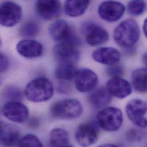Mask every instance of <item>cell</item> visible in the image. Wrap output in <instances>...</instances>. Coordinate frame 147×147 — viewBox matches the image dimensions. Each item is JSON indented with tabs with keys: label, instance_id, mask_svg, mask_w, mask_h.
<instances>
[{
	"label": "cell",
	"instance_id": "1",
	"mask_svg": "<svg viewBox=\"0 0 147 147\" xmlns=\"http://www.w3.org/2000/svg\"><path fill=\"white\" fill-rule=\"evenodd\" d=\"M24 96L30 101L36 103L49 100L54 94V86L46 77H38L31 80L26 86Z\"/></svg>",
	"mask_w": 147,
	"mask_h": 147
},
{
	"label": "cell",
	"instance_id": "2",
	"mask_svg": "<svg viewBox=\"0 0 147 147\" xmlns=\"http://www.w3.org/2000/svg\"><path fill=\"white\" fill-rule=\"evenodd\" d=\"M140 31L138 22L128 19L120 22L113 32V38L117 45L127 48L135 46L139 41Z\"/></svg>",
	"mask_w": 147,
	"mask_h": 147
},
{
	"label": "cell",
	"instance_id": "3",
	"mask_svg": "<svg viewBox=\"0 0 147 147\" xmlns=\"http://www.w3.org/2000/svg\"><path fill=\"white\" fill-rule=\"evenodd\" d=\"M81 102L74 98L58 101L52 105L50 112L52 117L62 120H72L79 117L82 113Z\"/></svg>",
	"mask_w": 147,
	"mask_h": 147
},
{
	"label": "cell",
	"instance_id": "4",
	"mask_svg": "<svg viewBox=\"0 0 147 147\" xmlns=\"http://www.w3.org/2000/svg\"><path fill=\"white\" fill-rule=\"evenodd\" d=\"M49 33L52 38L57 42H65L78 47L81 40L76 34L73 28L68 22L59 20L49 27Z\"/></svg>",
	"mask_w": 147,
	"mask_h": 147
},
{
	"label": "cell",
	"instance_id": "5",
	"mask_svg": "<svg viewBox=\"0 0 147 147\" xmlns=\"http://www.w3.org/2000/svg\"><path fill=\"white\" fill-rule=\"evenodd\" d=\"M98 126L107 132L119 130L123 123V115L120 109L109 107L100 109L96 117Z\"/></svg>",
	"mask_w": 147,
	"mask_h": 147
},
{
	"label": "cell",
	"instance_id": "6",
	"mask_svg": "<svg viewBox=\"0 0 147 147\" xmlns=\"http://www.w3.org/2000/svg\"><path fill=\"white\" fill-rule=\"evenodd\" d=\"M125 112L129 120L136 127L146 128L147 119V104L143 100L135 98L129 101L125 107Z\"/></svg>",
	"mask_w": 147,
	"mask_h": 147
},
{
	"label": "cell",
	"instance_id": "7",
	"mask_svg": "<svg viewBox=\"0 0 147 147\" xmlns=\"http://www.w3.org/2000/svg\"><path fill=\"white\" fill-rule=\"evenodd\" d=\"M0 22L2 26L13 27L17 25L22 17V10L17 3L11 1H3L1 5Z\"/></svg>",
	"mask_w": 147,
	"mask_h": 147
},
{
	"label": "cell",
	"instance_id": "8",
	"mask_svg": "<svg viewBox=\"0 0 147 147\" xmlns=\"http://www.w3.org/2000/svg\"><path fill=\"white\" fill-rule=\"evenodd\" d=\"M125 6L120 2L108 0L102 2L98 7V14L104 21L114 22L119 21L124 15Z\"/></svg>",
	"mask_w": 147,
	"mask_h": 147
},
{
	"label": "cell",
	"instance_id": "9",
	"mask_svg": "<svg viewBox=\"0 0 147 147\" xmlns=\"http://www.w3.org/2000/svg\"><path fill=\"white\" fill-rule=\"evenodd\" d=\"M99 136L97 126L92 123L81 124L76 129L74 137L77 144L82 147L92 146L96 143Z\"/></svg>",
	"mask_w": 147,
	"mask_h": 147
},
{
	"label": "cell",
	"instance_id": "10",
	"mask_svg": "<svg viewBox=\"0 0 147 147\" xmlns=\"http://www.w3.org/2000/svg\"><path fill=\"white\" fill-rule=\"evenodd\" d=\"M74 85L80 93H87L93 90L98 82V76L92 70L88 68L78 69L74 77Z\"/></svg>",
	"mask_w": 147,
	"mask_h": 147
},
{
	"label": "cell",
	"instance_id": "11",
	"mask_svg": "<svg viewBox=\"0 0 147 147\" xmlns=\"http://www.w3.org/2000/svg\"><path fill=\"white\" fill-rule=\"evenodd\" d=\"M2 113L9 120L16 123H24L29 117L28 107L20 101H6L2 108Z\"/></svg>",
	"mask_w": 147,
	"mask_h": 147
},
{
	"label": "cell",
	"instance_id": "12",
	"mask_svg": "<svg viewBox=\"0 0 147 147\" xmlns=\"http://www.w3.org/2000/svg\"><path fill=\"white\" fill-rule=\"evenodd\" d=\"M85 40L91 47H97L106 43L109 40L107 31L102 26L93 22H87L82 27Z\"/></svg>",
	"mask_w": 147,
	"mask_h": 147
},
{
	"label": "cell",
	"instance_id": "13",
	"mask_svg": "<svg viewBox=\"0 0 147 147\" xmlns=\"http://www.w3.org/2000/svg\"><path fill=\"white\" fill-rule=\"evenodd\" d=\"M36 11L45 20H51L58 17L61 11L60 0H36Z\"/></svg>",
	"mask_w": 147,
	"mask_h": 147
},
{
	"label": "cell",
	"instance_id": "14",
	"mask_svg": "<svg viewBox=\"0 0 147 147\" xmlns=\"http://www.w3.org/2000/svg\"><path fill=\"white\" fill-rule=\"evenodd\" d=\"M16 49L21 56L30 59L40 57L44 52V47L41 42L28 38L20 41L16 45Z\"/></svg>",
	"mask_w": 147,
	"mask_h": 147
},
{
	"label": "cell",
	"instance_id": "15",
	"mask_svg": "<svg viewBox=\"0 0 147 147\" xmlns=\"http://www.w3.org/2000/svg\"><path fill=\"white\" fill-rule=\"evenodd\" d=\"M106 88L112 96L119 99L126 98L132 92L131 84L121 77H111L107 82Z\"/></svg>",
	"mask_w": 147,
	"mask_h": 147
},
{
	"label": "cell",
	"instance_id": "16",
	"mask_svg": "<svg viewBox=\"0 0 147 147\" xmlns=\"http://www.w3.org/2000/svg\"><path fill=\"white\" fill-rule=\"evenodd\" d=\"M77 46L65 42H57L54 47L53 53L60 62L75 63L80 57V52Z\"/></svg>",
	"mask_w": 147,
	"mask_h": 147
},
{
	"label": "cell",
	"instance_id": "17",
	"mask_svg": "<svg viewBox=\"0 0 147 147\" xmlns=\"http://www.w3.org/2000/svg\"><path fill=\"white\" fill-rule=\"evenodd\" d=\"M92 57L98 63L111 66L117 64L120 61L121 54L115 48L101 47L92 53Z\"/></svg>",
	"mask_w": 147,
	"mask_h": 147
},
{
	"label": "cell",
	"instance_id": "18",
	"mask_svg": "<svg viewBox=\"0 0 147 147\" xmlns=\"http://www.w3.org/2000/svg\"><path fill=\"white\" fill-rule=\"evenodd\" d=\"M0 143L5 147H12L18 145L20 132L18 127L11 124L1 121Z\"/></svg>",
	"mask_w": 147,
	"mask_h": 147
},
{
	"label": "cell",
	"instance_id": "19",
	"mask_svg": "<svg viewBox=\"0 0 147 147\" xmlns=\"http://www.w3.org/2000/svg\"><path fill=\"white\" fill-rule=\"evenodd\" d=\"M112 96L106 87H100L92 90L89 97V101L92 107L101 109L108 105L111 102Z\"/></svg>",
	"mask_w": 147,
	"mask_h": 147
},
{
	"label": "cell",
	"instance_id": "20",
	"mask_svg": "<svg viewBox=\"0 0 147 147\" xmlns=\"http://www.w3.org/2000/svg\"><path fill=\"white\" fill-rule=\"evenodd\" d=\"M90 0H65L64 9L65 14L71 17L82 16L86 11Z\"/></svg>",
	"mask_w": 147,
	"mask_h": 147
},
{
	"label": "cell",
	"instance_id": "21",
	"mask_svg": "<svg viewBox=\"0 0 147 147\" xmlns=\"http://www.w3.org/2000/svg\"><path fill=\"white\" fill-rule=\"evenodd\" d=\"M131 80L134 89L141 93H147V68L135 70L132 74Z\"/></svg>",
	"mask_w": 147,
	"mask_h": 147
},
{
	"label": "cell",
	"instance_id": "22",
	"mask_svg": "<svg viewBox=\"0 0 147 147\" xmlns=\"http://www.w3.org/2000/svg\"><path fill=\"white\" fill-rule=\"evenodd\" d=\"M77 70L74 63L60 62L55 70V76L60 80L69 81L74 78Z\"/></svg>",
	"mask_w": 147,
	"mask_h": 147
},
{
	"label": "cell",
	"instance_id": "23",
	"mask_svg": "<svg viewBox=\"0 0 147 147\" xmlns=\"http://www.w3.org/2000/svg\"><path fill=\"white\" fill-rule=\"evenodd\" d=\"M49 146L51 147H68L69 135L67 131L62 128L53 129L50 135Z\"/></svg>",
	"mask_w": 147,
	"mask_h": 147
},
{
	"label": "cell",
	"instance_id": "24",
	"mask_svg": "<svg viewBox=\"0 0 147 147\" xmlns=\"http://www.w3.org/2000/svg\"><path fill=\"white\" fill-rule=\"evenodd\" d=\"M40 31L38 24L33 20H29L24 23L20 28V35L24 37L29 38L36 36Z\"/></svg>",
	"mask_w": 147,
	"mask_h": 147
},
{
	"label": "cell",
	"instance_id": "25",
	"mask_svg": "<svg viewBox=\"0 0 147 147\" xmlns=\"http://www.w3.org/2000/svg\"><path fill=\"white\" fill-rule=\"evenodd\" d=\"M23 96L22 91L13 86H7L2 91V97L7 101H21Z\"/></svg>",
	"mask_w": 147,
	"mask_h": 147
},
{
	"label": "cell",
	"instance_id": "26",
	"mask_svg": "<svg viewBox=\"0 0 147 147\" xmlns=\"http://www.w3.org/2000/svg\"><path fill=\"white\" fill-rule=\"evenodd\" d=\"M128 12L134 16L142 15L147 10L146 0H131L127 5Z\"/></svg>",
	"mask_w": 147,
	"mask_h": 147
},
{
	"label": "cell",
	"instance_id": "27",
	"mask_svg": "<svg viewBox=\"0 0 147 147\" xmlns=\"http://www.w3.org/2000/svg\"><path fill=\"white\" fill-rule=\"evenodd\" d=\"M18 146L20 147H41L43 146V144L37 136L32 134H28L20 139Z\"/></svg>",
	"mask_w": 147,
	"mask_h": 147
},
{
	"label": "cell",
	"instance_id": "28",
	"mask_svg": "<svg viewBox=\"0 0 147 147\" xmlns=\"http://www.w3.org/2000/svg\"><path fill=\"white\" fill-rule=\"evenodd\" d=\"M124 72V68L119 65H113L109 66L107 69V74L111 77H121Z\"/></svg>",
	"mask_w": 147,
	"mask_h": 147
},
{
	"label": "cell",
	"instance_id": "29",
	"mask_svg": "<svg viewBox=\"0 0 147 147\" xmlns=\"http://www.w3.org/2000/svg\"><path fill=\"white\" fill-rule=\"evenodd\" d=\"M140 138L138 131L134 129H130L126 133V139L129 142L138 141Z\"/></svg>",
	"mask_w": 147,
	"mask_h": 147
},
{
	"label": "cell",
	"instance_id": "30",
	"mask_svg": "<svg viewBox=\"0 0 147 147\" xmlns=\"http://www.w3.org/2000/svg\"><path fill=\"white\" fill-rule=\"evenodd\" d=\"M0 71L1 73L6 72L9 67V61L8 58L3 53L0 55Z\"/></svg>",
	"mask_w": 147,
	"mask_h": 147
},
{
	"label": "cell",
	"instance_id": "31",
	"mask_svg": "<svg viewBox=\"0 0 147 147\" xmlns=\"http://www.w3.org/2000/svg\"><path fill=\"white\" fill-rule=\"evenodd\" d=\"M40 124L39 120L35 117L31 118L28 122V126L32 129H36L38 127Z\"/></svg>",
	"mask_w": 147,
	"mask_h": 147
},
{
	"label": "cell",
	"instance_id": "32",
	"mask_svg": "<svg viewBox=\"0 0 147 147\" xmlns=\"http://www.w3.org/2000/svg\"><path fill=\"white\" fill-rule=\"evenodd\" d=\"M143 32L145 34V36L147 37V17L144 20V24H143Z\"/></svg>",
	"mask_w": 147,
	"mask_h": 147
},
{
	"label": "cell",
	"instance_id": "33",
	"mask_svg": "<svg viewBox=\"0 0 147 147\" xmlns=\"http://www.w3.org/2000/svg\"><path fill=\"white\" fill-rule=\"evenodd\" d=\"M143 61L144 64H145V65L147 67V52H146L143 57Z\"/></svg>",
	"mask_w": 147,
	"mask_h": 147
},
{
	"label": "cell",
	"instance_id": "34",
	"mask_svg": "<svg viewBox=\"0 0 147 147\" xmlns=\"http://www.w3.org/2000/svg\"><path fill=\"white\" fill-rule=\"evenodd\" d=\"M101 147H117V145L116 144H104L101 146Z\"/></svg>",
	"mask_w": 147,
	"mask_h": 147
},
{
	"label": "cell",
	"instance_id": "35",
	"mask_svg": "<svg viewBox=\"0 0 147 147\" xmlns=\"http://www.w3.org/2000/svg\"><path fill=\"white\" fill-rule=\"evenodd\" d=\"M146 104H147V102H146Z\"/></svg>",
	"mask_w": 147,
	"mask_h": 147
}]
</instances>
